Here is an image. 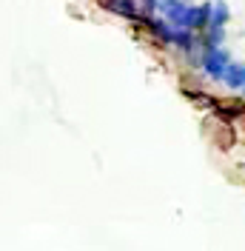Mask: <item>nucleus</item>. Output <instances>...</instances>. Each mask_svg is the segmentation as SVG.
Listing matches in <instances>:
<instances>
[{
  "label": "nucleus",
  "instance_id": "5",
  "mask_svg": "<svg viewBox=\"0 0 245 251\" xmlns=\"http://www.w3.org/2000/svg\"><path fill=\"white\" fill-rule=\"evenodd\" d=\"M140 3H143L146 15H154V12H157V3H160V0H140Z\"/></svg>",
  "mask_w": 245,
  "mask_h": 251
},
{
  "label": "nucleus",
  "instance_id": "4",
  "mask_svg": "<svg viewBox=\"0 0 245 251\" xmlns=\"http://www.w3.org/2000/svg\"><path fill=\"white\" fill-rule=\"evenodd\" d=\"M231 20V9L225 0H217V3H211V23L208 26H222L225 29V23Z\"/></svg>",
  "mask_w": 245,
  "mask_h": 251
},
{
  "label": "nucleus",
  "instance_id": "1",
  "mask_svg": "<svg viewBox=\"0 0 245 251\" xmlns=\"http://www.w3.org/2000/svg\"><path fill=\"white\" fill-rule=\"evenodd\" d=\"M228 54L222 51L220 46L214 49H202V60H199V66L205 69V75L214 80H222V72H225V66H228Z\"/></svg>",
  "mask_w": 245,
  "mask_h": 251
},
{
  "label": "nucleus",
  "instance_id": "6",
  "mask_svg": "<svg viewBox=\"0 0 245 251\" xmlns=\"http://www.w3.org/2000/svg\"><path fill=\"white\" fill-rule=\"evenodd\" d=\"M243 89H245V83H243Z\"/></svg>",
  "mask_w": 245,
  "mask_h": 251
},
{
  "label": "nucleus",
  "instance_id": "2",
  "mask_svg": "<svg viewBox=\"0 0 245 251\" xmlns=\"http://www.w3.org/2000/svg\"><path fill=\"white\" fill-rule=\"evenodd\" d=\"M100 6L114 12L117 17H125V20H140V9L134 0H100Z\"/></svg>",
  "mask_w": 245,
  "mask_h": 251
},
{
  "label": "nucleus",
  "instance_id": "3",
  "mask_svg": "<svg viewBox=\"0 0 245 251\" xmlns=\"http://www.w3.org/2000/svg\"><path fill=\"white\" fill-rule=\"evenodd\" d=\"M222 80L228 83V89H243L245 66H243V63H228V66H225V72H222Z\"/></svg>",
  "mask_w": 245,
  "mask_h": 251
}]
</instances>
